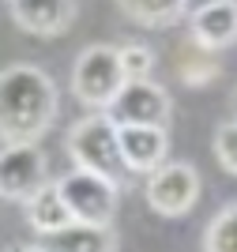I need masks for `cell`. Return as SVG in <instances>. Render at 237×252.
<instances>
[{
  "label": "cell",
  "instance_id": "obj_12",
  "mask_svg": "<svg viewBox=\"0 0 237 252\" xmlns=\"http://www.w3.org/2000/svg\"><path fill=\"white\" fill-rule=\"evenodd\" d=\"M27 222H31V230L38 233H53V230H64L68 222H72V215H68V207H64L61 192H57V185H45V189H38L27 200Z\"/></svg>",
  "mask_w": 237,
  "mask_h": 252
},
{
  "label": "cell",
  "instance_id": "obj_9",
  "mask_svg": "<svg viewBox=\"0 0 237 252\" xmlns=\"http://www.w3.org/2000/svg\"><path fill=\"white\" fill-rule=\"evenodd\" d=\"M192 38L200 49H226L237 42V0H218L192 11Z\"/></svg>",
  "mask_w": 237,
  "mask_h": 252
},
{
  "label": "cell",
  "instance_id": "obj_5",
  "mask_svg": "<svg viewBox=\"0 0 237 252\" xmlns=\"http://www.w3.org/2000/svg\"><path fill=\"white\" fill-rule=\"evenodd\" d=\"M147 207L162 219H181L200 200V173L188 162H162L147 177Z\"/></svg>",
  "mask_w": 237,
  "mask_h": 252
},
{
  "label": "cell",
  "instance_id": "obj_17",
  "mask_svg": "<svg viewBox=\"0 0 237 252\" xmlns=\"http://www.w3.org/2000/svg\"><path fill=\"white\" fill-rule=\"evenodd\" d=\"M207 4H218V0H185V11H188V15H192V11L207 8Z\"/></svg>",
  "mask_w": 237,
  "mask_h": 252
},
{
  "label": "cell",
  "instance_id": "obj_18",
  "mask_svg": "<svg viewBox=\"0 0 237 252\" xmlns=\"http://www.w3.org/2000/svg\"><path fill=\"white\" fill-rule=\"evenodd\" d=\"M11 252H38V249H11Z\"/></svg>",
  "mask_w": 237,
  "mask_h": 252
},
{
  "label": "cell",
  "instance_id": "obj_8",
  "mask_svg": "<svg viewBox=\"0 0 237 252\" xmlns=\"http://www.w3.org/2000/svg\"><path fill=\"white\" fill-rule=\"evenodd\" d=\"M117 143H121V158L128 173H155L166 162V151H169L166 128H151V125L117 128Z\"/></svg>",
  "mask_w": 237,
  "mask_h": 252
},
{
  "label": "cell",
  "instance_id": "obj_11",
  "mask_svg": "<svg viewBox=\"0 0 237 252\" xmlns=\"http://www.w3.org/2000/svg\"><path fill=\"white\" fill-rule=\"evenodd\" d=\"M11 19L38 38H53L72 23V0H11Z\"/></svg>",
  "mask_w": 237,
  "mask_h": 252
},
{
  "label": "cell",
  "instance_id": "obj_10",
  "mask_svg": "<svg viewBox=\"0 0 237 252\" xmlns=\"http://www.w3.org/2000/svg\"><path fill=\"white\" fill-rule=\"evenodd\" d=\"M113 230L109 226H87V222H68L64 230L38 233V252H113Z\"/></svg>",
  "mask_w": 237,
  "mask_h": 252
},
{
  "label": "cell",
  "instance_id": "obj_3",
  "mask_svg": "<svg viewBox=\"0 0 237 252\" xmlns=\"http://www.w3.org/2000/svg\"><path fill=\"white\" fill-rule=\"evenodd\" d=\"M57 192H61L72 222H87V226H109L117 215V203H121V192H117L113 181L87 173V169L64 173L57 181Z\"/></svg>",
  "mask_w": 237,
  "mask_h": 252
},
{
  "label": "cell",
  "instance_id": "obj_1",
  "mask_svg": "<svg viewBox=\"0 0 237 252\" xmlns=\"http://www.w3.org/2000/svg\"><path fill=\"white\" fill-rule=\"evenodd\" d=\"M57 121V87L34 64L0 72V136L4 143H34Z\"/></svg>",
  "mask_w": 237,
  "mask_h": 252
},
{
  "label": "cell",
  "instance_id": "obj_7",
  "mask_svg": "<svg viewBox=\"0 0 237 252\" xmlns=\"http://www.w3.org/2000/svg\"><path fill=\"white\" fill-rule=\"evenodd\" d=\"M45 189V155L34 143H4L0 151V200L27 203Z\"/></svg>",
  "mask_w": 237,
  "mask_h": 252
},
{
  "label": "cell",
  "instance_id": "obj_16",
  "mask_svg": "<svg viewBox=\"0 0 237 252\" xmlns=\"http://www.w3.org/2000/svg\"><path fill=\"white\" fill-rule=\"evenodd\" d=\"M215 155L222 162V169L237 173V121H230L215 132Z\"/></svg>",
  "mask_w": 237,
  "mask_h": 252
},
{
  "label": "cell",
  "instance_id": "obj_4",
  "mask_svg": "<svg viewBox=\"0 0 237 252\" xmlns=\"http://www.w3.org/2000/svg\"><path fill=\"white\" fill-rule=\"evenodd\" d=\"M121 87H124V72H121V61H117L113 45H91V49L79 53L75 72H72V91L83 105H94L102 113L117 98Z\"/></svg>",
  "mask_w": 237,
  "mask_h": 252
},
{
  "label": "cell",
  "instance_id": "obj_15",
  "mask_svg": "<svg viewBox=\"0 0 237 252\" xmlns=\"http://www.w3.org/2000/svg\"><path fill=\"white\" fill-rule=\"evenodd\" d=\"M117 61H121L124 83H128V79H151L155 57H151L147 45H121V49H117Z\"/></svg>",
  "mask_w": 237,
  "mask_h": 252
},
{
  "label": "cell",
  "instance_id": "obj_13",
  "mask_svg": "<svg viewBox=\"0 0 237 252\" xmlns=\"http://www.w3.org/2000/svg\"><path fill=\"white\" fill-rule=\"evenodd\" d=\"M121 11L143 27H166L185 11V0H121Z\"/></svg>",
  "mask_w": 237,
  "mask_h": 252
},
{
  "label": "cell",
  "instance_id": "obj_14",
  "mask_svg": "<svg viewBox=\"0 0 237 252\" xmlns=\"http://www.w3.org/2000/svg\"><path fill=\"white\" fill-rule=\"evenodd\" d=\"M203 249L207 252H237V203L222 207L211 219V226L203 233Z\"/></svg>",
  "mask_w": 237,
  "mask_h": 252
},
{
  "label": "cell",
  "instance_id": "obj_2",
  "mask_svg": "<svg viewBox=\"0 0 237 252\" xmlns=\"http://www.w3.org/2000/svg\"><path fill=\"white\" fill-rule=\"evenodd\" d=\"M68 155L75 158V169L98 173V177L121 185L128 177V166L121 158V143H117V125L105 113H91L68 136Z\"/></svg>",
  "mask_w": 237,
  "mask_h": 252
},
{
  "label": "cell",
  "instance_id": "obj_19",
  "mask_svg": "<svg viewBox=\"0 0 237 252\" xmlns=\"http://www.w3.org/2000/svg\"><path fill=\"white\" fill-rule=\"evenodd\" d=\"M234 109H237V91H234Z\"/></svg>",
  "mask_w": 237,
  "mask_h": 252
},
{
  "label": "cell",
  "instance_id": "obj_6",
  "mask_svg": "<svg viewBox=\"0 0 237 252\" xmlns=\"http://www.w3.org/2000/svg\"><path fill=\"white\" fill-rule=\"evenodd\" d=\"M102 113L117 128H124V125L166 128V121H169V91L162 83H151V79H128Z\"/></svg>",
  "mask_w": 237,
  "mask_h": 252
}]
</instances>
